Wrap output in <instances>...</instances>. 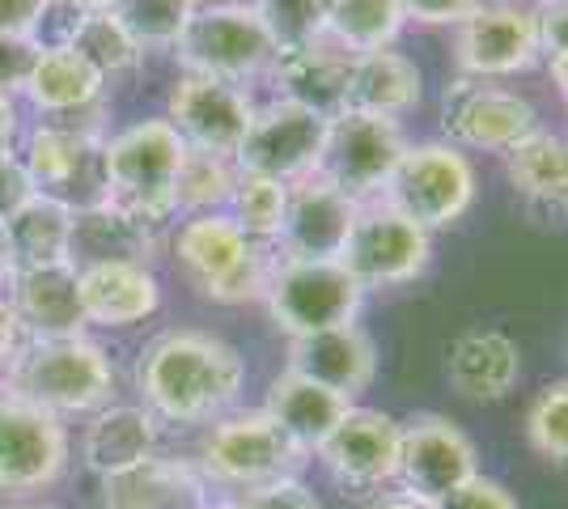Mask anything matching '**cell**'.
Wrapping results in <instances>:
<instances>
[{
  "label": "cell",
  "instance_id": "10",
  "mask_svg": "<svg viewBox=\"0 0 568 509\" xmlns=\"http://www.w3.org/2000/svg\"><path fill=\"white\" fill-rule=\"evenodd\" d=\"M69 455L72 441L60 416L0 390V501L48 492L64 476Z\"/></svg>",
  "mask_w": 568,
  "mask_h": 509
},
{
  "label": "cell",
  "instance_id": "35",
  "mask_svg": "<svg viewBox=\"0 0 568 509\" xmlns=\"http://www.w3.org/2000/svg\"><path fill=\"white\" fill-rule=\"evenodd\" d=\"M237 162L204 149H187L183 166L174 179V208L179 217H200V213H225L237 187Z\"/></svg>",
  "mask_w": 568,
  "mask_h": 509
},
{
  "label": "cell",
  "instance_id": "17",
  "mask_svg": "<svg viewBox=\"0 0 568 509\" xmlns=\"http://www.w3.org/2000/svg\"><path fill=\"white\" fill-rule=\"evenodd\" d=\"M255 106H260V102L251 98L246 85L179 73L166 98V120H170V128L183 136L187 149L237 157V149L246 141V128L255 120Z\"/></svg>",
  "mask_w": 568,
  "mask_h": 509
},
{
  "label": "cell",
  "instance_id": "30",
  "mask_svg": "<svg viewBox=\"0 0 568 509\" xmlns=\"http://www.w3.org/2000/svg\"><path fill=\"white\" fill-rule=\"evenodd\" d=\"M505 179L530 213L568 217V136L539 128L505 153Z\"/></svg>",
  "mask_w": 568,
  "mask_h": 509
},
{
  "label": "cell",
  "instance_id": "18",
  "mask_svg": "<svg viewBox=\"0 0 568 509\" xmlns=\"http://www.w3.org/2000/svg\"><path fill=\"white\" fill-rule=\"evenodd\" d=\"M106 77L94 64L64 43L39 48V60L30 69V81L22 90V102L43 123H64V128H85V132H106Z\"/></svg>",
  "mask_w": 568,
  "mask_h": 509
},
{
  "label": "cell",
  "instance_id": "38",
  "mask_svg": "<svg viewBox=\"0 0 568 509\" xmlns=\"http://www.w3.org/2000/svg\"><path fill=\"white\" fill-rule=\"evenodd\" d=\"M115 13L144 51H174L191 18V0H119Z\"/></svg>",
  "mask_w": 568,
  "mask_h": 509
},
{
  "label": "cell",
  "instance_id": "50",
  "mask_svg": "<svg viewBox=\"0 0 568 509\" xmlns=\"http://www.w3.org/2000/svg\"><path fill=\"white\" fill-rule=\"evenodd\" d=\"M51 4H64L72 13H102V9H115L119 0H51Z\"/></svg>",
  "mask_w": 568,
  "mask_h": 509
},
{
  "label": "cell",
  "instance_id": "54",
  "mask_svg": "<svg viewBox=\"0 0 568 509\" xmlns=\"http://www.w3.org/2000/svg\"><path fill=\"white\" fill-rule=\"evenodd\" d=\"M4 509H55V506H43V501H9Z\"/></svg>",
  "mask_w": 568,
  "mask_h": 509
},
{
  "label": "cell",
  "instance_id": "8",
  "mask_svg": "<svg viewBox=\"0 0 568 509\" xmlns=\"http://www.w3.org/2000/svg\"><path fill=\"white\" fill-rule=\"evenodd\" d=\"M263 302H267L272 323L288 339H297L356 323L365 306V289L339 259H288L276 251V267H272Z\"/></svg>",
  "mask_w": 568,
  "mask_h": 509
},
{
  "label": "cell",
  "instance_id": "7",
  "mask_svg": "<svg viewBox=\"0 0 568 509\" xmlns=\"http://www.w3.org/2000/svg\"><path fill=\"white\" fill-rule=\"evenodd\" d=\"M475 192L479 179L463 149H454L450 141H420V145L407 141L382 200L395 204L403 217L425 225L428 234H437L471 213Z\"/></svg>",
  "mask_w": 568,
  "mask_h": 509
},
{
  "label": "cell",
  "instance_id": "39",
  "mask_svg": "<svg viewBox=\"0 0 568 509\" xmlns=\"http://www.w3.org/2000/svg\"><path fill=\"white\" fill-rule=\"evenodd\" d=\"M526 441L551 462H568V378L547 383L530 413H526Z\"/></svg>",
  "mask_w": 568,
  "mask_h": 509
},
{
  "label": "cell",
  "instance_id": "56",
  "mask_svg": "<svg viewBox=\"0 0 568 509\" xmlns=\"http://www.w3.org/2000/svg\"><path fill=\"white\" fill-rule=\"evenodd\" d=\"M565 106H568V98H565Z\"/></svg>",
  "mask_w": 568,
  "mask_h": 509
},
{
  "label": "cell",
  "instance_id": "24",
  "mask_svg": "<svg viewBox=\"0 0 568 509\" xmlns=\"http://www.w3.org/2000/svg\"><path fill=\"white\" fill-rule=\"evenodd\" d=\"M213 485L195 459L153 455L102 480V509H209Z\"/></svg>",
  "mask_w": 568,
  "mask_h": 509
},
{
  "label": "cell",
  "instance_id": "9",
  "mask_svg": "<svg viewBox=\"0 0 568 509\" xmlns=\"http://www.w3.org/2000/svg\"><path fill=\"white\" fill-rule=\"evenodd\" d=\"M106 136L64 123H34L18 145L34 192L60 200L64 208L81 213L106 200Z\"/></svg>",
  "mask_w": 568,
  "mask_h": 509
},
{
  "label": "cell",
  "instance_id": "57",
  "mask_svg": "<svg viewBox=\"0 0 568 509\" xmlns=\"http://www.w3.org/2000/svg\"><path fill=\"white\" fill-rule=\"evenodd\" d=\"M535 4H539V0H535Z\"/></svg>",
  "mask_w": 568,
  "mask_h": 509
},
{
  "label": "cell",
  "instance_id": "2",
  "mask_svg": "<svg viewBox=\"0 0 568 509\" xmlns=\"http://www.w3.org/2000/svg\"><path fill=\"white\" fill-rule=\"evenodd\" d=\"M166 251L191 289L216 306L263 302L276 267V246L246 238L230 213L179 217L166 234Z\"/></svg>",
  "mask_w": 568,
  "mask_h": 509
},
{
  "label": "cell",
  "instance_id": "23",
  "mask_svg": "<svg viewBox=\"0 0 568 509\" xmlns=\"http://www.w3.org/2000/svg\"><path fill=\"white\" fill-rule=\"evenodd\" d=\"M9 306L18 315L22 339H64L85 336V311H81V289H77V267H30V272H13L9 281Z\"/></svg>",
  "mask_w": 568,
  "mask_h": 509
},
{
  "label": "cell",
  "instance_id": "5",
  "mask_svg": "<svg viewBox=\"0 0 568 509\" xmlns=\"http://www.w3.org/2000/svg\"><path fill=\"white\" fill-rule=\"evenodd\" d=\"M306 455L284 437V429L263 408H234L216 416L209 434L200 437L195 467L204 480L225 492L272 485L284 476H297Z\"/></svg>",
  "mask_w": 568,
  "mask_h": 509
},
{
  "label": "cell",
  "instance_id": "16",
  "mask_svg": "<svg viewBox=\"0 0 568 509\" xmlns=\"http://www.w3.org/2000/svg\"><path fill=\"white\" fill-rule=\"evenodd\" d=\"M399 471H395L399 492L442 506L450 492H458L471 476H479L475 441L450 416L420 413L412 420H399Z\"/></svg>",
  "mask_w": 568,
  "mask_h": 509
},
{
  "label": "cell",
  "instance_id": "4",
  "mask_svg": "<svg viewBox=\"0 0 568 509\" xmlns=\"http://www.w3.org/2000/svg\"><path fill=\"white\" fill-rule=\"evenodd\" d=\"M183 136L170 128L166 115L136 120L106 136V200L123 213L141 217L144 225L170 234L179 208H174V179L183 166Z\"/></svg>",
  "mask_w": 568,
  "mask_h": 509
},
{
  "label": "cell",
  "instance_id": "55",
  "mask_svg": "<svg viewBox=\"0 0 568 509\" xmlns=\"http://www.w3.org/2000/svg\"><path fill=\"white\" fill-rule=\"evenodd\" d=\"M209 509H230V501H225V497H213V501H209Z\"/></svg>",
  "mask_w": 568,
  "mask_h": 509
},
{
  "label": "cell",
  "instance_id": "14",
  "mask_svg": "<svg viewBox=\"0 0 568 509\" xmlns=\"http://www.w3.org/2000/svg\"><path fill=\"white\" fill-rule=\"evenodd\" d=\"M539 64L535 9L521 0H484L454 26V69L475 81H505Z\"/></svg>",
  "mask_w": 568,
  "mask_h": 509
},
{
  "label": "cell",
  "instance_id": "13",
  "mask_svg": "<svg viewBox=\"0 0 568 509\" xmlns=\"http://www.w3.org/2000/svg\"><path fill=\"white\" fill-rule=\"evenodd\" d=\"M403 149H407V136H403L399 120L339 111L335 120H327L318 174L335 183L344 195H353L356 204H365V200H378L386 192Z\"/></svg>",
  "mask_w": 568,
  "mask_h": 509
},
{
  "label": "cell",
  "instance_id": "33",
  "mask_svg": "<svg viewBox=\"0 0 568 509\" xmlns=\"http://www.w3.org/2000/svg\"><path fill=\"white\" fill-rule=\"evenodd\" d=\"M399 0H327V26L323 39L348 55H369V51L395 48L403 34Z\"/></svg>",
  "mask_w": 568,
  "mask_h": 509
},
{
  "label": "cell",
  "instance_id": "37",
  "mask_svg": "<svg viewBox=\"0 0 568 509\" xmlns=\"http://www.w3.org/2000/svg\"><path fill=\"white\" fill-rule=\"evenodd\" d=\"M251 9L272 34L276 55L323 39V26H327V0H251Z\"/></svg>",
  "mask_w": 568,
  "mask_h": 509
},
{
  "label": "cell",
  "instance_id": "45",
  "mask_svg": "<svg viewBox=\"0 0 568 509\" xmlns=\"http://www.w3.org/2000/svg\"><path fill=\"white\" fill-rule=\"evenodd\" d=\"M48 13H51V0H0V34L39 39Z\"/></svg>",
  "mask_w": 568,
  "mask_h": 509
},
{
  "label": "cell",
  "instance_id": "28",
  "mask_svg": "<svg viewBox=\"0 0 568 509\" xmlns=\"http://www.w3.org/2000/svg\"><path fill=\"white\" fill-rule=\"evenodd\" d=\"M521 378V353L518 339L505 336V332H463L450 344V357H446V383L458 399H471V404H497L509 390L518 387Z\"/></svg>",
  "mask_w": 568,
  "mask_h": 509
},
{
  "label": "cell",
  "instance_id": "12",
  "mask_svg": "<svg viewBox=\"0 0 568 509\" xmlns=\"http://www.w3.org/2000/svg\"><path fill=\"white\" fill-rule=\"evenodd\" d=\"M544 128L539 106L518 90H505L500 81L454 77L442 90V132L454 149L475 153H509L530 141Z\"/></svg>",
  "mask_w": 568,
  "mask_h": 509
},
{
  "label": "cell",
  "instance_id": "34",
  "mask_svg": "<svg viewBox=\"0 0 568 509\" xmlns=\"http://www.w3.org/2000/svg\"><path fill=\"white\" fill-rule=\"evenodd\" d=\"M64 48H72L85 64H94L106 81L132 73L144 60V48L132 39V30L119 22L115 9L102 13H77L64 34Z\"/></svg>",
  "mask_w": 568,
  "mask_h": 509
},
{
  "label": "cell",
  "instance_id": "26",
  "mask_svg": "<svg viewBox=\"0 0 568 509\" xmlns=\"http://www.w3.org/2000/svg\"><path fill=\"white\" fill-rule=\"evenodd\" d=\"M77 289L90 327H136L162 311V281L144 264L77 267Z\"/></svg>",
  "mask_w": 568,
  "mask_h": 509
},
{
  "label": "cell",
  "instance_id": "46",
  "mask_svg": "<svg viewBox=\"0 0 568 509\" xmlns=\"http://www.w3.org/2000/svg\"><path fill=\"white\" fill-rule=\"evenodd\" d=\"M30 195H34V183H30V174H26L22 157H18V153H4V157H0V225L13 217Z\"/></svg>",
  "mask_w": 568,
  "mask_h": 509
},
{
  "label": "cell",
  "instance_id": "11",
  "mask_svg": "<svg viewBox=\"0 0 568 509\" xmlns=\"http://www.w3.org/2000/svg\"><path fill=\"white\" fill-rule=\"evenodd\" d=\"M428 259H433V234L412 217H403L382 195L361 204L348 246L339 255V264L353 272V281L365 293L399 289L425 276Z\"/></svg>",
  "mask_w": 568,
  "mask_h": 509
},
{
  "label": "cell",
  "instance_id": "44",
  "mask_svg": "<svg viewBox=\"0 0 568 509\" xmlns=\"http://www.w3.org/2000/svg\"><path fill=\"white\" fill-rule=\"evenodd\" d=\"M484 0H399L403 22L416 26H458L463 18H471Z\"/></svg>",
  "mask_w": 568,
  "mask_h": 509
},
{
  "label": "cell",
  "instance_id": "51",
  "mask_svg": "<svg viewBox=\"0 0 568 509\" xmlns=\"http://www.w3.org/2000/svg\"><path fill=\"white\" fill-rule=\"evenodd\" d=\"M13 281V255H9V238H4V225H0V293L9 289Z\"/></svg>",
  "mask_w": 568,
  "mask_h": 509
},
{
  "label": "cell",
  "instance_id": "40",
  "mask_svg": "<svg viewBox=\"0 0 568 509\" xmlns=\"http://www.w3.org/2000/svg\"><path fill=\"white\" fill-rule=\"evenodd\" d=\"M230 509H323L318 497L310 492L297 476H284V480H272V485L246 488V492H225Z\"/></svg>",
  "mask_w": 568,
  "mask_h": 509
},
{
  "label": "cell",
  "instance_id": "43",
  "mask_svg": "<svg viewBox=\"0 0 568 509\" xmlns=\"http://www.w3.org/2000/svg\"><path fill=\"white\" fill-rule=\"evenodd\" d=\"M437 509H518V501H514V492L505 485H497V480L471 476L467 485L458 488V492H450Z\"/></svg>",
  "mask_w": 568,
  "mask_h": 509
},
{
  "label": "cell",
  "instance_id": "21",
  "mask_svg": "<svg viewBox=\"0 0 568 509\" xmlns=\"http://www.w3.org/2000/svg\"><path fill=\"white\" fill-rule=\"evenodd\" d=\"M288 369L356 404L365 390L374 387L378 348H374V336L361 323H344V327L288 339Z\"/></svg>",
  "mask_w": 568,
  "mask_h": 509
},
{
  "label": "cell",
  "instance_id": "53",
  "mask_svg": "<svg viewBox=\"0 0 568 509\" xmlns=\"http://www.w3.org/2000/svg\"><path fill=\"white\" fill-rule=\"evenodd\" d=\"M216 4H251V0H191V9H216Z\"/></svg>",
  "mask_w": 568,
  "mask_h": 509
},
{
  "label": "cell",
  "instance_id": "27",
  "mask_svg": "<svg viewBox=\"0 0 568 509\" xmlns=\"http://www.w3.org/2000/svg\"><path fill=\"white\" fill-rule=\"evenodd\" d=\"M162 450V420L144 404H106L81 429V462L98 480L119 476Z\"/></svg>",
  "mask_w": 568,
  "mask_h": 509
},
{
  "label": "cell",
  "instance_id": "19",
  "mask_svg": "<svg viewBox=\"0 0 568 509\" xmlns=\"http://www.w3.org/2000/svg\"><path fill=\"white\" fill-rule=\"evenodd\" d=\"M399 420L353 404L348 416L332 429V437L314 450L323 471L348 492H382L395 485L399 471Z\"/></svg>",
  "mask_w": 568,
  "mask_h": 509
},
{
  "label": "cell",
  "instance_id": "32",
  "mask_svg": "<svg viewBox=\"0 0 568 509\" xmlns=\"http://www.w3.org/2000/svg\"><path fill=\"white\" fill-rule=\"evenodd\" d=\"M4 238H9V255H13V272L69 264L72 208L34 192L13 217L4 221Z\"/></svg>",
  "mask_w": 568,
  "mask_h": 509
},
{
  "label": "cell",
  "instance_id": "42",
  "mask_svg": "<svg viewBox=\"0 0 568 509\" xmlns=\"http://www.w3.org/2000/svg\"><path fill=\"white\" fill-rule=\"evenodd\" d=\"M530 9H535L539 60H560V55H568V0H539Z\"/></svg>",
  "mask_w": 568,
  "mask_h": 509
},
{
  "label": "cell",
  "instance_id": "29",
  "mask_svg": "<svg viewBox=\"0 0 568 509\" xmlns=\"http://www.w3.org/2000/svg\"><path fill=\"white\" fill-rule=\"evenodd\" d=\"M348 408H353V404H348L344 395L318 387V383H310V378L293 374V369H284L281 378H272L267 399H263V413L281 425L284 437H288L306 459L332 437V429L348 416Z\"/></svg>",
  "mask_w": 568,
  "mask_h": 509
},
{
  "label": "cell",
  "instance_id": "49",
  "mask_svg": "<svg viewBox=\"0 0 568 509\" xmlns=\"http://www.w3.org/2000/svg\"><path fill=\"white\" fill-rule=\"evenodd\" d=\"M365 509H437L433 501H420V497H407V492H382L374 497Z\"/></svg>",
  "mask_w": 568,
  "mask_h": 509
},
{
  "label": "cell",
  "instance_id": "22",
  "mask_svg": "<svg viewBox=\"0 0 568 509\" xmlns=\"http://www.w3.org/2000/svg\"><path fill=\"white\" fill-rule=\"evenodd\" d=\"M353 60L332 39H314L306 48L281 51L267 81L276 85V98H288L323 120H335L348 111V85H353Z\"/></svg>",
  "mask_w": 568,
  "mask_h": 509
},
{
  "label": "cell",
  "instance_id": "25",
  "mask_svg": "<svg viewBox=\"0 0 568 509\" xmlns=\"http://www.w3.org/2000/svg\"><path fill=\"white\" fill-rule=\"evenodd\" d=\"M162 251H166V234L153 230V225H144L132 213H123L111 200L72 213V246H69L72 267H94V264L153 267Z\"/></svg>",
  "mask_w": 568,
  "mask_h": 509
},
{
  "label": "cell",
  "instance_id": "6",
  "mask_svg": "<svg viewBox=\"0 0 568 509\" xmlns=\"http://www.w3.org/2000/svg\"><path fill=\"white\" fill-rule=\"evenodd\" d=\"M174 60H179V73L255 85L272 73L276 43L251 4H216V9H191L187 26L174 43Z\"/></svg>",
  "mask_w": 568,
  "mask_h": 509
},
{
  "label": "cell",
  "instance_id": "1",
  "mask_svg": "<svg viewBox=\"0 0 568 509\" xmlns=\"http://www.w3.org/2000/svg\"><path fill=\"white\" fill-rule=\"evenodd\" d=\"M136 395L166 425H213L234 413L246 387V362L230 339L213 332H162L141 348L132 369Z\"/></svg>",
  "mask_w": 568,
  "mask_h": 509
},
{
  "label": "cell",
  "instance_id": "52",
  "mask_svg": "<svg viewBox=\"0 0 568 509\" xmlns=\"http://www.w3.org/2000/svg\"><path fill=\"white\" fill-rule=\"evenodd\" d=\"M547 73H551V85L560 90V98H568V55H560V60H547Z\"/></svg>",
  "mask_w": 568,
  "mask_h": 509
},
{
  "label": "cell",
  "instance_id": "31",
  "mask_svg": "<svg viewBox=\"0 0 568 509\" xmlns=\"http://www.w3.org/2000/svg\"><path fill=\"white\" fill-rule=\"evenodd\" d=\"M425 98V77L412 55L395 48L369 51L353 60V85H348V111L361 115H382V120H403L420 106Z\"/></svg>",
  "mask_w": 568,
  "mask_h": 509
},
{
  "label": "cell",
  "instance_id": "36",
  "mask_svg": "<svg viewBox=\"0 0 568 509\" xmlns=\"http://www.w3.org/2000/svg\"><path fill=\"white\" fill-rule=\"evenodd\" d=\"M225 213L234 217V225L246 238L276 246V238H281L284 230V213H288V183H276V179H263V174H246L242 170L234 200H230Z\"/></svg>",
  "mask_w": 568,
  "mask_h": 509
},
{
  "label": "cell",
  "instance_id": "48",
  "mask_svg": "<svg viewBox=\"0 0 568 509\" xmlns=\"http://www.w3.org/2000/svg\"><path fill=\"white\" fill-rule=\"evenodd\" d=\"M18 141H22V106L18 98H0V157L18 153Z\"/></svg>",
  "mask_w": 568,
  "mask_h": 509
},
{
  "label": "cell",
  "instance_id": "3",
  "mask_svg": "<svg viewBox=\"0 0 568 509\" xmlns=\"http://www.w3.org/2000/svg\"><path fill=\"white\" fill-rule=\"evenodd\" d=\"M0 390L64 416H94L115 404V362L90 336L22 339L0 378Z\"/></svg>",
  "mask_w": 568,
  "mask_h": 509
},
{
  "label": "cell",
  "instance_id": "41",
  "mask_svg": "<svg viewBox=\"0 0 568 509\" xmlns=\"http://www.w3.org/2000/svg\"><path fill=\"white\" fill-rule=\"evenodd\" d=\"M39 39H18V34H0V98H18L30 81V69L39 60Z\"/></svg>",
  "mask_w": 568,
  "mask_h": 509
},
{
  "label": "cell",
  "instance_id": "47",
  "mask_svg": "<svg viewBox=\"0 0 568 509\" xmlns=\"http://www.w3.org/2000/svg\"><path fill=\"white\" fill-rule=\"evenodd\" d=\"M18 348H22V327H18V315H13L9 297L0 293V378H4V369H9Z\"/></svg>",
  "mask_w": 568,
  "mask_h": 509
},
{
  "label": "cell",
  "instance_id": "15",
  "mask_svg": "<svg viewBox=\"0 0 568 509\" xmlns=\"http://www.w3.org/2000/svg\"><path fill=\"white\" fill-rule=\"evenodd\" d=\"M323 141H327L323 115H314L288 98H272V102L255 106V120L246 128V141H242L234 162L246 174H263V179H276V183L293 187L318 170Z\"/></svg>",
  "mask_w": 568,
  "mask_h": 509
},
{
  "label": "cell",
  "instance_id": "20",
  "mask_svg": "<svg viewBox=\"0 0 568 509\" xmlns=\"http://www.w3.org/2000/svg\"><path fill=\"white\" fill-rule=\"evenodd\" d=\"M356 213L361 204L353 195H344L314 170L310 179L288 187V213H284L276 251L288 259H339L356 225Z\"/></svg>",
  "mask_w": 568,
  "mask_h": 509
}]
</instances>
